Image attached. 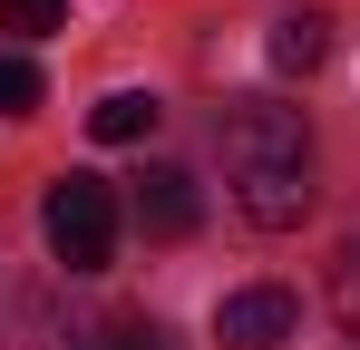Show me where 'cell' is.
<instances>
[{
	"label": "cell",
	"instance_id": "1",
	"mask_svg": "<svg viewBox=\"0 0 360 350\" xmlns=\"http://www.w3.org/2000/svg\"><path fill=\"white\" fill-rule=\"evenodd\" d=\"M214 146H224V185H234L243 224L292 233L302 214H311V127H302V108L243 98V108H224Z\"/></svg>",
	"mask_w": 360,
	"mask_h": 350
},
{
	"label": "cell",
	"instance_id": "2",
	"mask_svg": "<svg viewBox=\"0 0 360 350\" xmlns=\"http://www.w3.org/2000/svg\"><path fill=\"white\" fill-rule=\"evenodd\" d=\"M39 233L68 273H108L117 263V185L108 175H59L49 205H39Z\"/></svg>",
	"mask_w": 360,
	"mask_h": 350
},
{
	"label": "cell",
	"instance_id": "3",
	"mask_svg": "<svg viewBox=\"0 0 360 350\" xmlns=\"http://www.w3.org/2000/svg\"><path fill=\"white\" fill-rule=\"evenodd\" d=\"M302 331V302L283 283H253V292H224V311H214V341L224 350H283Z\"/></svg>",
	"mask_w": 360,
	"mask_h": 350
},
{
	"label": "cell",
	"instance_id": "4",
	"mask_svg": "<svg viewBox=\"0 0 360 350\" xmlns=\"http://www.w3.org/2000/svg\"><path fill=\"white\" fill-rule=\"evenodd\" d=\"M136 224L156 233V243H185V233L205 224V205H195V175H185V166H146V175H136Z\"/></svg>",
	"mask_w": 360,
	"mask_h": 350
},
{
	"label": "cell",
	"instance_id": "5",
	"mask_svg": "<svg viewBox=\"0 0 360 350\" xmlns=\"http://www.w3.org/2000/svg\"><path fill=\"white\" fill-rule=\"evenodd\" d=\"M263 58H273V68H321V58H331V20H321V10H283L273 39H263Z\"/></svg>",
	"mask_w": 360,
	"mask_h": 350
},
{
	"label": "cell",
	"instance_id": "6",
	"mask_svg": "<svg viewBox=\"0 0 360 350\" xmlns=\"http://www.w3.org/2000/svg\"><path fill=\"white\" fill-rule=\"evenodd\" d=\"M156 117H166V108H156L146 88H117V98H98V108H88V136H98V146H136Z\"/></svg>",
	"mask_w": 360,
	"mask_h": 350
},
{
	"label": "cell",
	"instance_id": "7",
	"mask_svg": "<svg viewBox=\"0 0 360 350\" xmlns=\"http://www.w3.org/2000/svg\"><path fill=\"white\" fill-rule=\"evenodd\" d=\"M0 30H20V39H49V30H68V0H0Z\"/></svg>",
	"mask_w": 360,
	"mask_h": 350
},
{
	"label": "cell",
	"instance_id": "8",
	"mask_svg": "<svg viewBox=\"0 0 360 350\" xmlns=\"http://www.w3.org/2000/svg\"><path fill=\"white\" fill-rule=\"evenodd\" d=\"M30 108H39V68L20 49H0V117H30Z\"/></svg>",
	"mask_w": 360,
	"mask_h": 350
},
{
	"label": "cell",
	"instance_id": "9",
	"mask_svg": "<svg viewBox=\"0 0 360 350\" xmlns=\"http://www.w3.org/2000/svg\"><path fill=\"white\" fill-rule=\"evenodd\" d=\"M331 311H341V331L360 341V243H341V263H331Z\"/></svg>",
	"mask_w": 360,
	"mask_h": 350
},
{
	"label": "cell",
	"instance_id": "10",
	"mask_svg": "<svg viewBox=\"0 0 360 350\" xmlns=\"http://www.w3.org/2000/svg\"><path fill=\"white\" fill-rule=\"evenodd\" d=\"M108 350H156V341H146V331H117V341H108Z\"/></svg>",
	"mask_w": 360,
	"mask_h": 350
}]
</instances>
